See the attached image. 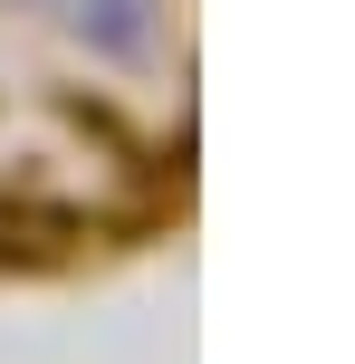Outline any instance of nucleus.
Masks as SVG:
<instances>
[{
  "label": "nucleus",
  "mask_w": 355,
  "mask_h": 364,
  "mask_svg": "<svg viewBox=\"0 0 355 364\" xmlns=\"http://www.w3.org/2000/svg\"><path fill=\"white\" fill-rule=\"evenodd\" d=\"M0 10L58 29L68 48L106 58V68H144V58L164 48V0H0Z\"/></svg>",
  "instance_id": "nucleus-1"
}]
</instances>
